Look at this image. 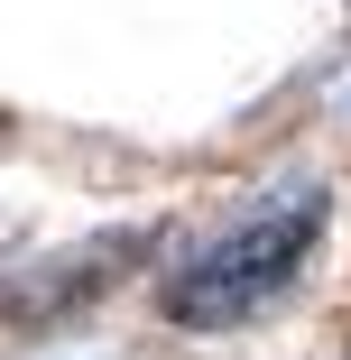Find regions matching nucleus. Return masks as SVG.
Returning a JSON list of instances; mask_svg holds the SVG:
<instances>
[{
  "label": "nucleus",
  "instance_id": "f03ea898",
  "mask_svg": "<svg viewBox=\"0 0 351 360\" xmlns=\"http://www.w3.org/2000/svg\"><path fill=\"white\" fill-rule=\"evenodd\" d=\"M148 250H158V222H111V231H93V240H75V250H56V259H37L28 277L0 286V323L46 333V323H65V314H84V305L111 296L129 268H148Z\"/></svg>",
  "mask_w": 351,
  "mask_h": 360
},
{
  "label": "nucleus",
  "instance_id": "f257e3e1",
  "mask_svg": "<svg viewBox=\"0 0 351 360\" xmlns=\"http://www.w3.org/2000/svg\"><path fill=\"white\" fill-rule=\"evenodd\" d=\"M314 240H324V185H287L259 212H241L222 240H203L158 286V314L185 323V333H231V323H250L259 305H277L296 286V268L314 259Z\"/></svg>",
  "mask_w": 351,
  "mask_h": 360
}]
</instances>
